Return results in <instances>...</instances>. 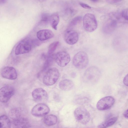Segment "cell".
Wrapping results in <instances>:
<instances>
[{
    "label": "cell",
    "mask_w": 128,
    "mask_h": 128,
    "mask_svg": "<svg viewBox=\"0 0 128 128\" xmlns=\"http://www.w3.org/2000/svg\"><path fill=\"white\" fill-rule=\"evenodd\" d=\"M32 45L31 42L24 40L19 43L16 47L15 53L18 55L29 52L31 50Z\"/></svg>",
    "instance_id": "9"
},
{
    "label": "cell",
    "mask_w": 128,
    "mask_h": 128,
    "mask_svg": "<svg viewBox=\"0 0 128 128\" xmlns=\"http://www.w3.org/2000/svg\"><path fill=\"white\" fill-rule=\"evenodd\" d=\"M60 89L64 91H68L71 90L74 86L73 82L70 80L65 79L60 81L59 83Z\"/></svg>",
    "instance_id": "16"
},
{
    "label": "cell",
    "mask_w": 128,
    "mask_h": 128,
    "mask_svg": "<svg viewBox=\"0 0 128 128\" xmlns=\"http://www.w3.org/2000/svg\"><path fill=\"white\" fill-rule=\"evenodd\" d=\"M0 128H9L10 127L11 124L9 118L6 116L3 115L0 117Z\"/></svg>",
    "instance_id": "18"
},
{
    "label": "cell",
    "mask_w": 128,
    "mask_h": 128,
    "mask_svg": "<svg viewBox=\"0 0 128 128\" xmlns=\"http://www.w3.org/2000/svg\"><path fill=\"white\" fill-rule=\"evenodd\" d=\"M14 89L12 86H7L1 88L0 90V100L3 103L8 102L14 95Z\"/></svg>",
    "instance_id": "10"
},
{
    "label": "cell",
    "mask_w": 128,
    "mask_h": 128,
    "mask_svg": "<svg viewBox=\"0 0 128 128\" xmlns=\"http://www.w3.org/2000/svg\"><path fill=\"white\" fill-rule=\"evenodd\" d=\"M123 115L125 118H128V109L124 112Z\"/></svg>",
    "instance_id": "30"
},
{
    "label": "cell",
    "mask_w": 128,
    "mask_h": 128,
    "mask_svg": "<svg viewBox=\"0 0 128 128\" xmlns=\"http://www.w3.org/2000/svg\"><path fill=\"white\" fill-rule=\"evenodd\" d=\"M117 21L111 19L106 25V29L110 31H112L116 28L117 26Z\"/></svg>",
    "instance_id": "23"
},
{
    "label": "cell",
    "mask_w": 128,
    "mask_h": 128,
    "mask_svg": "<svg viewBox=\"0 0 128 128\" xmlns=\"http://www.w3.org/2000/svg\"><path fill=\"white\" fill-rule=\"evenodd\" d=\"M59 22V17L58 14L55 13L50 16V22L52 28L55 30H57Z\"/></svg>",
    "instance_id": "20"
},
{
    "label": "cell",
    "mask_w": 128,
    "mask_h": 128,
    "mask_svg": "<svg viewBox=\"0 0 128 128\" xmlns=\"http://www.w3.org/2000/svg\"><path fill=\"white\" fill-rule=\"evenodd\" d=\"M91 1L94 2H96L98 1L99 0H90Z\"/></svg>",
    "instance_id": "32"
},
{
    "label": "cell",
    "mask_w": 128,
    "mask_h": 128,
    "mask_svg": "<svg viewBox=\"0 0 128 128\" xmlns=\"http://www.w3.org/2000/svg\"><path fill=\"white\" fill-rule=\"evenodd\" d=\"M8 1V0H0V4H3L6 3Z\"/></svg>",
    "instance_id": "31"
},
{
    "label": "cell",
    "mask_w": 128,
    "mask_h": 128,
    "mask_svg": "<svg viewBox=\"0 0 128 128\" xmlns=\"http://www.w3.org/2000/svg\"><path fill=\"white\" fill-rule=\"evenodd\" d=\"M122 16L126 20H128V8L123 10L121 14Z\"/></svg>",
    "instance_id": "26"
},
{
    "label": "cell",
    "mask_w": 128,
    "mask_h": 128,
    "mask_svg": "<svg viewBox=\"0 0 128 128\" xmlns=\"http://www.w3.org/2000/svg\"><path fill=\"white\" fill-rule=\"evenodd\" d=\"M1 75L3 78L10 80H14L18 76L17 71L15 68L12 66H6L2 69Z\"/></svg>",
    "instance_id": "12"
},
{
    "label": "cell",
    "mask_w": 128,
    "mask_h": 128,
    "mask_svg": "<svg viewBox=\"0 0 128 128\" xmlns=\"http://www.w3.org/2000/svg\"><path fill=\"white\" fill-rule=\"evenodd\" d=\"M50 16L47 13H42L41 16L40 23L46 24L50 22Z\"/></svg>",
    "instance_id": "24"
},
{
    "label": "cell",
    "mask_w": 128,
    "mask_h": 128,
    "mask_svg": "<svg viewBox=\"0 0 128 128\" xmlns=\"http://www.w3.org/2000/svg\"><path fill=\"white\" fill-rule=\"evenodd\" d=\"M21 111L18 108H16L11 110L9 112V115L10 117L13 120L20 117Z\"/></svg>",
    "instance_id": "21"
},
{
    "label": "cell",
    "mask_w": 128,
    "mask_h": 128,
    "mask_svg": "<svg viewBox=\"0 0 128 128\" xmlns=\"http://www.w3.org/2000/svg\"><path fill=\"white\" fill-rule=\"evenodd\" d=\"M50 109L48 106L44 103H40L34 106L32 108L31 113L34 116L42 117L48 114Z\"/></svg>",
    "instance_id": "8"
},
{
    "label": "cell",
    "mask_w": 128,
    "mask_h": 128,
    "mask_svg": "<svg viewBox=\"0 0 128 128\" xmlns=\"http://www.w3.org/2000/svg\"><path fill=\"white\" fill-rule=\"evenodd\" d=\"M32 95L34 100L36 102L42 101L46 99L48 96L46 91L41 88H38L32 92Z\"/></svg>",
    "instance_id": "13"
},
{
    "label": "cell",
    "mask_w": 128,
    "mask_h": 128,
    "mask_svg": "<svg viewBox=\"0 0 128 128\" xmlns=\"http://www.w3.org/2000/svg\"><path fill=\"white\" fill-rule=\"evenodd\" d=\"M100 74V71L97 67L91 66L85 71L83 76V80L87 83H94L98 80Z\"/></svg>",
    "instance_id": "2"
},
{
    "label": "cell",
    "mask_w": 128,
    "mask_h": 128,
    "mask_svg": "<svg viewBox=\"0 0 128 128\" xmlns=\"http://www.w3.org/2000/svg\"><path fill=\"white\" fill-rule=\"evenodd\" d=\"M88 61V58L87 53L84 51H80L74 55L72 62L74 66L76 68L82 69L87 66Z\"/></svg>",
    "instance_id": "1"
},
{
    "label": "cell",
    "mask_w": 128,
    "mask_h": 128,
    "mask_svg": "<svg viewBox=\"0 0 128 128\" xmlns=\"http://www.w3.org/2000/svg\"><path fill=\"white\" fill-rule=\"evenodd\" d=\"M54 60L60 66L64 67L70 62V58L69 54L65 51H61L57 53L54 57Z\"/></svg>",
    "instance_id": "6"
},
{
    "label": "cell",
    "mask_w": 128,
    "mask_h": 128,
    "mask_svg": "<svg viewBox=\"0 0 128 128\" xmlns=\"http://www.w3.org/2000/svg\"><path fill=\"white\" fill-rule=\"evenodd\" d=\"M59 72L56 68L49 69L45 73L43 78V82L47 86L53 85L56 83L59 76Z\"/></svg>",
    "instance_id": "4"
},
{
    "label": "cell",
    "mask_w": 128,
    "mask_h": 128,
    "mask_svg": "<svg viewBox=\"0 0 128 128\" xmlns=\"http://www.w3.org/2000/svg\"><path fill=\"white\" fill-rule=\"evenodd\" d=\"M123 82L125 85L128 86V74L126 75L124 78Z\"/></svg>",
    "instance_id": "29"
},
{
    "label": "cell",
    "mask_w": 128,
    "mask_h": 128,
    "mask_svg": "<svg viewBox=\"0 0 128 128\" xmlns=\"http://www.w3.org/2000/svg\"><path fill=\"white\" fill-rule=\"evenodd\" d=\"M83 24L84 29L88 32H92L97 28V21L95 16L91 13L86 14L83 18Z\"/></svg>",
    "instance_id": "3"
},
{
    "label": "cell",
    "mask_w": 128,
    "mask_h": 128,
    "mask_svg": "<svg viewBox=\"0 0 128 128\" xmlns=\"http://www.w3.org/2000/svg\"><path fill=\"white\" fill-rule=\"evenodd\" d=\"M122 0H106V2L110 4L116 3L121 2Z\"/></svg>",
    "instance_id": "28"
},
{
    "label": "cell",
    "mask_w": 128,
    "mask_h": 128,
    "mask_svg": "<svg viewBox=\"0 0 128 128\" xmlns=\"http://www.w3.org/2000/svg\"><path fill=\"white\" fill-rule=\"evenodd\" d=\"M64 39L68 44L72 45L78 41L79 37L78 33L76 31L71 30H68L64 34Z\"/></svg>",
    "instance_id": "11"
},
{
    "label": "cell",
    "mask_w": 128,
    "mask_h": 128,
    "mask_svg": "<svg viewBox=\"0 0 128 128\" xmlns=\"http://www.w3.org/2000/svg\"><path fill=\"white\" fill-rule=\"evenodd\" d=\"M74 117L77 120L83 124H86L90 121V114L88 111L83 107L77 108L74 112Z\"/></svg>",
    "instance_id": "5"
},
{
    "label": "cell",
    "mask_w": 128,
    "mask_h": 128,
    "mask_svg": "<svg viewBox=\"0 0 128 128\" xmlns=\"http://www.w3.org/2000/svg\"><path fill=\"white\" fill-rule=\"evenodd\" d=\"M59 42H53L49 46L48 51V56H51L55 50L58 46Z\"/></svg>",
    "instance_id": "22"
},
{
    "label": "cell",
    "mask_w": 128,
    "mask_h": 128,
    "mask_svg": "<svg viewBox=\"0 0 128 128\" xmlns=\"http://www.w3.org/2000/svg\"><path fill=\"white\" fill-rule=\"evenodd\" d=\"M13 124L16 128H28L30 126L29 122L27 119L21 117L13 120Z\"/></svg>",
    "instance_id": "15"
},
{
    "label": "cell",
    "mask_w": 128,
    "mask_h": 128,
    "mask_svg": "<svg viewBox=\"0 0 128 128\" xmlns=\"http://www.w3.org/2000/svg\"><path fill=\"white\" fill-rule=\"evenodd\" d=\"M118 118L116 117L111 118L102 122L98 126L99 128H106L110 126L116 122Z\"/></svg>",
    "instance_id": "19"
},
{
    "label": "cell",
    "mask_w": 128,
    "mask_h": 128,
    "mask_svg": "<svg viewBox=\"0 0 128 128\" xmlns=\"http://www.w3.org/2000/svg\"><path fill=\"white\" fill-rule=\"evenodd\" d=\"M82 17L80 16H78L74 18L70 22L69 27L72 28L79 23L81 21Z\"/></svg>",
    "instance_id": "25"
},
{
    "label": "cell",
    "mask_w": 128,
    "mask_h": 128,
    "mask_svg": "<svg viewBox=\"0 0 128 128\" xmlns=\"http://www.w3.org/2000/svg\"><path fill=\"white\" fill-rule=\"evenodd\" d=\"M80 4L82 7L84 8L88 9H90L91 8V7L90 6L82 2H80Z\"/></svg>",
    "instance_id": "27"
},
{
    "label": "cell",
    "mask_w": 128,
    "mask_h": 128,
    "mask_svg": "<svg viewBox=\"0 0 128 128\" xmlns=\"http://www.w3.org/2000/svg\"><path fill=\"white\" fill-rule=\"evenodd\" d=\"M115 102V99L112 96H105L98 101L96 107L100 110H106L112 107L114 104Z\"/></svg>",
    "instance_id": "7"
},
{
    "label": "cell",
    "mask_w": 128,
    "mask_h": 128,
    "mask_svg": "<svg viewBox=\"0 0 128 128\" xmlns=\"http://www.w3.org/2000/svg\"><path fill=\"white\" fill-rule=\"evenodd\" d=\"M54 36L53 32L49 29L41 30L38 31L36 33V36L38 39L41 41L51 38Z\"/></svg>",
    "instance_id": "14"
},
{
    "label": "cell",
    "mask_w": 128,
    "mask_h": 128,
    "mask_svg": "<svg viewBox=\"0 0 128 128\" xmlns=\"http://www.w3.org/2000/svg\"><path fill=\"white\" fill-rule=\"evenodd\" d=\"M56 116L54 115L50 114L45 116L43 119L44 123L46 125L51 126L56 124L57 122Z\"/></svg>",
    "instance_id": "17"
}]
</instances>
